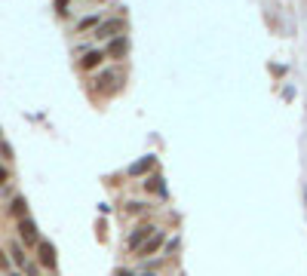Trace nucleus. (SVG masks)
<instances>
[{"mask_svg":"<svg viewBox=\"0 0 307 276\" xmlns=\"http://www.w3.org/2000/svg\"><path fill=\"white\" fill-rule=\"evenodd\" d=\"M123 34V19H108V22H98L95 28V37L98 40H114Z\"/></svg>","mask_w":307,"mask_h":276,"instance_id":"obj_1","label":"nucleus"},{"mask_svg":"<svg viewBox=\"0 0 307 276\" xmlns=\"http://www.w3.org/2000/svg\"><path fill=\"white\" fill-rule=\"evenodd\" d=\"M13 261L19 264V267L25 264V255H22V249H19V246H13Z\"/></svg>","mask_w":307,"mask_h":276,"instance_id":"obj_12","label":"nucleus"},{"mask_svg":"<svg viewBox=\"0 0 307 276\" xmlns=\"http://www.w3.org/2000/svg\"><path fill=\"white\" fill-rule=\"evenodd\" d=\"M19 233L25 243H37V227H34L31 218H19Z\"/></svg>","mask_w":307,"mask_h":276,"instance_id":"obj_7","label":"nucleus"},{"mask_svg":"<svg viewBox=\"0 0 307 276\" xmlns=\"http://www.w3.org/2000/svg\"><path fill=\"white\" fill-rule=\"evenodd\" d=\"M0 264H6V258H3V252H0Z\"/></svg>","mask_w":307,"mask_h":276,"instance_id":"obj_16","label":"nucleus"},{"mask_svg":"<svg viewBox=\"0 0 307 276\" xmlns=\"http://www.w3.org/2000/svg\"><path fill=\"white\" fill-rule=\"evenodd\" d=\"M157 249H163V233H157V230H154V233L147 236V239H144V243H142L139 249H135V252H139V258H151Z\"/></svg>","mask_w":307,"mask_h":276,"instance_id":"obj_3","label":"nucleus"},{"mask_svg":"<svg viewBox=\"0 0 307 276\" xmlns=\"http://www.w3.org/2000/svg\"><path fill=\"white\" fill-rule=\"evenodd\" d=\"M126 52H129V37H114L111 40V46H108V55L111 59H126Z\"/></svg>","mask_w":307,"mask_h":276,"instance_id":"obj_5","label":"nucleus"},{"mask_svg":"<svg viewBox=\"0 0 307 276\" xmlns=\"http://www.w3.org/2000/svg\"><path fill=\"white\" fill-rule=\"evenodd\" d=\"M154 230H157L154 224H139V227H135V230H132V233H129V243H126V246H129V249L135 252V249H139V246L144 243V239H147V236H151V233H154Z\"/></svg>","mask_w":307,"mask_h":276,"instance_id":"obj_4","label":"nucleus"},{"mask_svg":"<svg viewBox=\"0 0 307 276\" xmlns=\"http://www.w3.org/2000/svg\"><path fill=\"white\" fill-rule=\"evenodd\" d=\"M37 255H40V264L47 270H55V246L47 243V239H37Z\"/></svg>","mask_w":307,"mask_h":276,"instance_id":"obj_2","label":"nucleus"},{"mask_svg":"<svg viewBox=\"0 0 307 276\" xmlns=\"http://www.w3.org/2000/svg\"><path fill=\"white\" fill-rule=\"evenodd\" d=\"M55 13H59V16H68V0H55Z\"/></svg>","mask_w":307,"mask_h":276,"instance_id":"obj_13","label":"nucleus"},{"mask_svg":"<svg viewBox=\"0 0 307 276\" xmlns=\"http://www.w3.org/2000/svg\"><path fill=\"white\" fill-rule=\"evenodd\" d=\"M154 163H157L154 157H144V160H139V163H132V166H129V175H132V178H135V175H144V172H151V169H154Z\"/></svg>","mask_w":307,"mask_h":276,"instance_id":"obj_8","label":"nucleus"},{"mask_svg":"<svg viewBox=\"0 0 307 276\" xmlns=\"http://www.w3.org/2000/svg\"><path fill=\"white\" fill-rule=\"evenodd\" d=\"M114 276H135V273H129V270H117Z\"/></svg>","mask_w":307,"mask_h":276,"instance_id":"obj_14","label":"nucleus"},{"mask_svg":"<svg viewBox=\"0 0 307 276\" xmlns=\"http://www.w3.org/2000/svg\"><path fill=\"white\" fill-rule=\"evenodd\" d=\"M144 187L154 190V193H163V178H160V175H151V178L144 181Z\"/></svg>","mask_w":307,"mask_h":276,"instance_id":"obj_11","label":"nucleus"},{"mask_svg":"<svg viewBox=\"0 0 307 276\" xmlns=\"http://www.w3.org/2000/svg\"><path fill=\"white\" fill-rule=\"evenodd\" d=\"M89 28H98V16H86V19L77 22V34H83V31H89Z\"/></svg>","mask_w":307,"mask_h":276,"instance_id":"obj_9","label":"nucleus"},{"mask_svg":"<svg viewBox=\"0 0 307 276\" xmlns=\"http://www.w3.org/2000/svg\"><path fill=\"white\" fill-rule=\"evenodd\" d=\"M101 59H105V52H98V49H89L83 59H80V71H95V68L101 65Z\"/></svg>","mask_w":307,"mask_h":276,"instance_id":"obj_6","label":"nucleus"},{"mask_svg":"<svg viewBox=\"0 0 307 276\" xmlns=\"http://www.w3.org/2000/svg\"><path fill=\"white\" fill-rule=\"evenodd\" d=\"M3 181H6V169H3V166H0V184H3Z\"/></svg>","mask_w":307,"mask_h":276,"instance_id":"obj_15","label":"nucleus"},{"mask_svg":"<svg viewBox=\"0 0 307 276\" xmlns=\"http://www.w3.org/2000/svg\"><path fill=\"white\" fill-rule=\"evenodd\" d=\"M9 212H13V215H19V218H25V212H28V203H25V197H16V200H13V206H9Z\"/></svg>","mask_w":307,"mask_h":276,"instance_id":"obj_10","label":"nucleus"}]
</instances>
